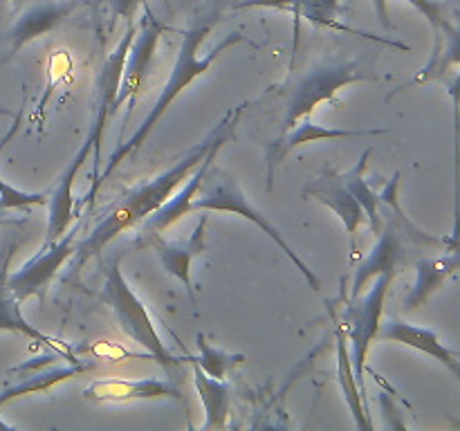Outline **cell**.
Returning <instances> with one entry per match:
<instances>
[{
  "label": "cell",
  "instance_id": "6da1fadb",
  "mask_svg": "<svg viewBox=\"0 0 460 431\" xmlns=\"http://www.w3.org/2000/svg\"><path fill=\"white\" fill-rule=\"evenodd\" d=\"M245 108L247 103H241V106L225 112L223 119L211 128V133L207 135L200 144H196L191 151L184 153L173 166L162 171L160 175L151 178L148 182L137 184V187H133L130 191L121 193V196L103 211V216L99 218V223L90 229L88 236L75 247L70 268L76 272V269H79L81 265L88 263L93 256L102 254L103 247H106L112 238L128 232V229L137 227L144 218H148L153 211L160 209V207L173 196L175 189L191 175V171L209 155L211 148L225 146V144L234 137V130H236Z\"/></svg>",
  "mask_w": 460,
  "mask_h": 431
},
{
  "label": "cell",
  "instance_id": "7a4b0ae2",
  "mask_svg": "<svg viewBox=\"0 0 460 431\" xmlns=\"http://www.w3.org/2000/svg\"><path fill=\"white\" fill-rule=\"evenodd\" d=\"M214 25H216V18H211V21H200V22H196V25L189 27V30L182 31V45H180L178 58H175L173 70H171L169 79H166V84H164V88H162L160 97H157L155 106L151 108V112H148L146 119L142 121V126H139V128L135 130V133L130 135L124 144H119V146L115 148V153H112L111 160H108L106 169L99 173V182H97L99 187L103 184V180L111 178L112 171H115L117 166L126 160V157L133 155V153L137 151L144 142H146L148 135H151L153 128L160 124V119L164 117V112L169 110L171 103H173L175 99L182 94L184 88H189V85H191L198 76H202L205 72H209V67L218 61L220 54H223L225 49H229L232 45L247 40L241 31H234V34L225 36V39L220 40V43L216 45V48L211 49L207 57H200V45L205 43L207 34L214 30Z\"/></svg>",
  "mask_w": 460,
  "mask_h": 431
},
{
  "label": "cell",
  "instance_id": "3957f363",
  "mask_svg": "<svg viewBox=\"0 0 460 431\" xmlns=\"http://www.w3.org/2000/svg\"><path fill=\"white\" fill-rule=\"evenodd\" d=\"M102 299L111 305V310L115 312L117 323H119L121 330L135 341V344L142 346L148 353V359L160 364L166 371L169 380H182L184 375V359L178 355L171 353L169 348L162 341L160 332H157L155 323H153L151 314H148L146 305L133 292V287L126 283L124 274H121V256L117 254L112 259L111 268L106 269V281H103Z\"/></svg>",
  "mask_w": 460,
  "mask_h": 431
},
{
  "label": "cell",
  "instance_id": "277c9868",
  "mask_svg": "<svg viewBox=\"0 0 460 431\" xmlns=\"http://www.w3.org/2000/svg\"><path fill=\"white\" fill-rule=\"evenodd\" d=\"M193 209L196 211H229V214H238L243 218H247L250 223H254L256 227L261 229L263 233H268L274 242L283 250V254L296 265L301 274H304L305 281L310 283L313 290H319L322 287V281L314 277L313 269L305 265V260L292 250L290 242L283 238V233L279 232L277 224L268 218V216L261 214L254 205H252L250 198L245 196L243 191L241 182L236 180V175L229 173L227 169H220V166H209L207 175L202 178L200 189H198V200H193Z\"/></svg>",
  "mask_w": 460,
  "mask_h": 431
},
{
  "label": "cell",
  "instance_id": "5b68a950",
  "mask_svg": "<svg viewBox=\"0 0 460 431\" xmlns=\"http://www.w3.org/2000/svg\"><path fill=\"white\" fill-rule=\"evenodd\" d=\"M377 75L367 58L355 61H328L313 67L308 75L301 76L286 88V115H283L281 133L286 135L296 121L313 115L314 108L323 101H335L337 92L346 85L359 84V81H376Z\"/></svg>",
  "mask_w": 460,
  "mask_h": 431
},
{
  "label": "cell",
  "instance_id": "8992f818",
  "mask_svg": "<svg viewBox=\"0 0 460 431\" xmlns=\"http://www.w3.org/2000/svg\"><path fill=\"white\" fill-rule=\"evenodd\" d=\"M395 274L386 272L376 277L367 295H359L358 299L346 301L341 323H344L346 337L350 344V359H353L355 380L362 391L364 404H367V386H364V371H367V355L373 339H377V332L382 326V314H385V301L389 295V287L394 283Z\"/></svg>",
  "mask_w": 460,
  "mask_h": 431
},
{
  "label": "cell",
  "instance_id": "52a82bcc",
  "mask_svg": "<svg viewBox=\"0 0 460 431\" xmlns=\"http://www.w3.org/2000/svg\"><path fill=\"white\" fill-rule=\"evenodd\" d=\"M135 34H137V27L130 25L126 30V34L121 36V40L117 43V48L112 49V54H108V58L103 61L102 70H99L97 79V103H94V119L93 126H90V137L94 142V173H93V184H90V191L85 193L84 202H93L94 196L99 191V173H102V144L103 135H106V124L112 115H115V97L117 90H119L121 72H124L126 57H128L130 43H133Z\"/></svg>",
  "mask_w": 460,
  "mask_h": 431
},
{
  "label": "cell",
  "instance_id": "ba28073f",
  "mask_svg": "<svg viewBox=\"0 0 460 431\" xmlns=\"http://www.w3.org/2000/svg\"><path fill=\"white\" fill-rule=\"evenodd\" d=\"M75 247L76 229H72V232L63 233L57 242H49V245L40 247L39 254L27 260V263H22L16 272H9L7 283L13 295H16V299L21 303L25 299H30V296H39L43 301L45 295H48L49 281L57 277L63 263L67 259H72Z\"/></svg>",
  "mask_w": 460,
  "mask_h": 431
},
{
  "label": "cell",
  "instance_id": "9c48e42d",
  "mask_svg": "<svg viewBox=\"0 0 460 431\" xmlns=\"http://www.w3.org/2000/svg\"><path fill=\"white\" fill-rule=\"evenodd\" d=\"M162 31H164V25L157 22L151 16V12H146V21L142 22L139 31L135 34L133 43H130L128 57H126L124 63V72H121L119 90H117L115 97V108H112L117 112L121 106H126V119L133 112L135 101L139 97V90L144 88V81H146L148 70L153 66V57H155Z\"/></svg>",
  "mask_w": 460,
  "mask_h": 431
},
{
  "label": "cell",
  "instance_id": "30bf717a",
  "mask_svg": "<svg viewBox=\"0 0 460 431\" xmlns=\"http://www.w3.org/2000/svg\"><path fill=\"white\" fill-rule=\"evenodd\" d=\"M376 135H389L386 128H328V126L314 124L310 117L296 121L286 135H279L277 139L265 148V178H268V189H274V173L277 166L295 151L296 146L308 142H319V139H350V137H376Z\"/></svg>",
  "mask_w": 460,
  "mask_h": 431
},
{
  "label": "cell",
  "instance_id": "8fae6325",
  "mask_svg": "<svg viewBox=\"0 0 460 431\" xmlns=\"http://www.w3.org/2000/svg\"><path fill=\"white\" fill-rule=\"evenodd\" d=\"M301 198L310 200H319L322 205H326L328 209L335 211L340 216V220L344 223L346 233L350 238V250L355 251L358 247V229L364 223L367 214H364L362 205L358 202V198L349 191L341 173L332 171L331 166H323L304 189H301Z\"/></svg>",
  "mask_w": 460,
  "mask_h": 431
},
{
  "label": "cell",
  "instance_id": "7c38bea8",
  "mask_svg": "<svg viewBox=\"0 0 460 431\" xmlns=\"http://www.w3.org/2000/svg\"><path fill=\"white\" fill-rule=\"evenodd\" d=\"M223 146H216L211 148L209 155L205 157V160L200 162V164L196 166V169L191 171V175H189L187 184H184L180 191H173V196L169 198V200L164 202V205L160 207V209L153 211L148 218H144L142 223H139V232H137V245L144 247L146 245L151 238L155 236H162V233L166 232V229L171 227V224H175L178 220H182L184 216L193 214V198L198 196V189H200L202 184V178L207 175V171H209V166L214 164L216 155H218V151Z\"/></svg>",
  "mask_w": 460,
  "mask_h": 431
},
{
  "label": "cell",
  "instance_id": "4fadbf2b",
  "mask_svg": "<svg viewBox=\"0 0 460 431\" xmlns=\"http://www.w3.org/2000/svg\"><path fill=\"white\" fill-rule=\"evenodd\" d=\"M18 250V241H7L0 250V330L4 332H16V335L30 337L31 341L40 346H48L54 355H61L67 362H76L75 355L70 353L67 346H61L58 341H54L52 337H48L45 332H40L39 328L31 326L21 312V301L16 299V295L9 287L7 277H9V265H12L13 254Z\"/></svg>",
  "mask_w": 460,
  "mask_h": 431
},
{
  "label": "cell",
  "instance_id": "5bb4252c",
  "mask_svg": "<svg viewBox=\"0 0 460 431\" xmlns=\"http://www.w3.org/2000/svg\"><path fill=\"white\" fill-rule=\"evenodd\" d=\"M75 0H52V3H40L34 4L31 9H27L12 27L3 34L0 45H4V54L0 58V66H4L7 61H12L27 43L40 39V36L49 34L52 30H57L58 22L63 18L70 16V12L75 9Z\"/></svg>",
  "mask_w": 460,
  "mask_h": 431
},
{
  "label": "cell",
  "instance_id": "9a60e30c",
  "mask_svg": "<svg viewBox=\"0 0 460 431\" xmlns=\"http://www.w3.org/2000/svg\"><path fill=\"white\" fill-rule=\"evenodd\" d=\"M207 223H209V216H200L198 220L196 229L189 233V238L180 242H169L164 241L162 236L151 238L144 247H153L160 256L162 268L166 269V274L178 281H182L184 290H187L189 301L193 305V312L198 314V299H196V290H193V281H191V263L196 256H200L202 251L207 250Z\"/></svg>",
  "mask_w": 460,
  "mask_h": 431
},
{
  "label": "cell",
  "instance_id": "2e32d148",
  "mask_svg": "<svg viewBox=\"0 0 460 431\" xmlns=\"http://www.w3.org/2000/svg\"><path fill=\"white\" fill-rule=\"evenodd\" d=\"M94 148L93 137L90 133L85 135L84 144L79 146V151L75 153L70 162H67L66 171L61 173L58 182L54 184L52 193L48 196V229H45L43 245L49 242H57L63 233L67 232V224L75 218V196H72V184H75L76 175H79L81 166H84L88 153Z\"/></svg>",
  "mask_w": 460,
  "mask_h": 431
},
{
  "label": "cell",
  "instance_id": "e0dca14e",
  "mask_svg": "<svg viewBox=\"0 0 460 431\" xmlns=\"http://www.w3.org/2000/svg\"><path fill=\"white\" fill-rule=\"evenodd\" d=\"M90 402H133V400H184L173 380H94L84 389Z\"/></svg>",
  "mask_w": 460,
  "mask_h": 431
},
{
  "label": "cell",
  "instance_id": "ac0fdd59",
  "mask_svg": "<svg viewBox=\"0 0 460 431\" xmlns=\"http://www.w3.org/2000/svg\"><path fill=\"white\" fill-rule=\"evenodd\" d=\"M328 314H331L332 323H335V346H337V382H340V389L344 393L346 404H349L350 413H353V422L358 429L368 431L373 429V422L368 418V409L364 404L362 391H359L358 380H355L353 371V359H350L349 350V337H346L344 323H341V317H337L335 305L328 301Z\"/></svg>",
  "mask_w": 460,
  "mask_h": 431
},
{
  "label": "cell",
  "instance_id": "d6986e66",
  "mask_svg": "<svg viewBox=\"0 0 460 431\" xmlns=\"http://www.w3.org/2000/svg\"><path fill=\"white\" fill-rule=\"evenodd\" d=\"M400 250H402V242H400V232L391 223H386L382 227V232L377 233V242L371 250V254L362 260L358 269H355L353 286H350V296L349 299H358L364 292V287L371 286L373 278L380 277V274H395L398 268Z\"/></svg>",
  "mask_w": 460,
  "mask_h": 431
},
{
  "label": "cell",
  "instance_id": "ffe728a7",
  "mask_svg": "<svg viewBox=\"0 0 460 431\" xmlns=\"http://www.w3.org/2000/svg\"><path fill=\"white\" fill-rule=\"evenodd\" d=\"M460 269V247H449L447 254L436 259H422L416 263V283L404 299V310H416L431 299Z\"/></svg>",
  "mask_w": 460,
  "mask_h": 431
},
{
  "label": "cell",
  "instance_id": "44dd1931",
  "mask_svg": "<svg viewBox=\"0 0 460 431\" xmlns=\"http://www.w3.org/2000/svg\"><path fill=\"white\" fill-rule=\"evenodd\" d=\"M191 373L193 386H196L202 409H205V422L200 425V429H225L229 418V404H232V389H229V384L225 380L207 375L193 359Z\"/></svg>",
  "mask_w": 460,
  "mask_h": 431
},
{
  "label": "cell",
  "instance_id": "7402d4cb",
  "mask_svg": "<svg viewBox=\"0 0 460 431\" xmlns=\"http://www.w3.org/2000/svg\"><path fill=\"white\" fill-rule=\"evenodd\" d=\"M456 66H460V13L456 22H447L443 34L436 39L434 54H431L429 61L425 63V67H422L411 81L400 85L398 92L411 88V85H422V84H429V81L443 79V76Z\"/></svg>",
  "mask_w": 460,
  "mask_h": 431
},
{
  "label": "cell",
  "instance_id": "603a6c76",
  "mask_svg": "<svg viewBox=\"0 0 460 431\" xmlns=\"http://www.w3.org/2000/svg\"><path fill=\"white\" fill-rule=\"evenodd\" d=\"M90 368H93L90 364H84V362H79V359H76V362H70L67 366L52 368V371H43V373H36V375L22 377L21 382H16V384H12V386H7V389L0 391V407H3V404H7V402H12V400L21 398V395L49 391L54 384H58V382H63V380H75L76 375H81V373H88ZM0 429L12 431L13 427L0 420Z\"/></svg>",
  "mask_w": 460,
  "mask_h": 431
},
{
  "label": "cell",
  "instance_id": "cb8c5ba5",
  "mask_svg": "<svg viewBox=\"0 0 460 431\" xmlns=\"http://www.w3.org/2000/svg\"><path fill=\"white\" fill-rule=\"evenodd\" d=\"M371 153H373V146H368L367 151L359 155V160L355 162L353 169L341 173V178H344L349 191L353 193V196L358 198L359 205H362L364 214H367L368 223H371V232L377 236V233L382 232V227H385V220H382V214H380V196H377V193L368 187L367 180H364V171H367Z\"/></svg>",
  "mask_w": 460,
  "mask_h": 431
},
{
  "label": "cell",
  "instance_id": "d4e9b609",
  "mask_svg": "<svg viewBox=\"0 0 460 431\" xmlns=\"http://www.w3.org/2000/svg\"><path fill=\"white\" fill-rule=\"evenodd\" d=\"M398 187H400V173H395L389 182L385 184V191L377 193L380 196V207H389L391 216L394 218L389 220L400 233H409L416 242H422V245H447V238H434L429 233H425L422 229H418L416 224L409 220V216H404L402 207L398 202Z\"/></svg>",
  "mask_w": 460,
  "mask_h": 431
},
{
  "label": "cell",
  "instance_id": "484cf974",
  "mask_svg": "<svg viewBox=\"0 0 460 431\" xmlns=\"http://www.w3.org/2000/svg\"><path fill=\"white\" fill-rule=\"evenodd\" d=\"M292 16H295V49L299 43V22L301 18L310 21L319 27H337V30H349V27L337 22L340 13V0H295L292 4Z\"/></svg>",
  "mask_w": 460,
  "mask_h": 431
},
{
  "label": "cell",
  "instance_id": "4316f807",
  "mask_svg": "<svg viewBox=\"0 0 460 431\" xmlns=\"http://www.w3.org/2000/svg\"><path fill=\"white\" fill-rule=\"evenodd\" d=\"M198 348H200V355L198 357H189L211 377H218V380H225L229 373L234 371L236 366H241L243 362L247 359V355L243 353H227V350H220L216 346H211L207 341V337L202 332H198Z\"/></svg>",
  "mask_w": 460,
  "mask_h": 431
},
{
  "label": "cell",
  "instance_id": "83f0119b",
  "mask_svg": "<svg viewBox=\"0 0 460 431\" xmlns=\"http://www.w3.org/2000/svg\"><path fill=\"white\" fill-rule=\"evenodd\" d=\"M21 117H22V108L16 112V119H13L12 130L3 137L0 142V151H3L4 144L13 137V133L18 130V124H21ZM0 200L4 202V209H30V207L36 205H48V193H30V191H22V189H16L13 184L4 182L0 178Z\"/></svg>",
  "mask_w": 460,
  "mask_h": 431
},
{
  "label": "cell",
  "instance_id": "f1b7e54d",
  "mask_svg": "<svg viewBox=\"0 0 460 431\" xmlns=\"http://www.w3.org/2000/svg\"><path fill=\"white\" fill-rule=\"evenodd\" d=\"M407 3H411L413 7L418 9V12L422 13V16L429 21L431 30H434L436 39H438L440 34H443L445 25H447V18H445V7L440 3H436V0H407Z\"/></svg>",
  "mask_w": 460,
  "mask_h": 431
},
{
  "label": "cell",
  "instance_id": "f546056e",
  "mask_svg": "<svg viewBox=\"0 0 460 431\" xmlns=\"http://www.w3.org/2000/svg\"><path fill=\"white\" fill-rule=\"evenodd\" d=\"M380 407H382V416H385L386 420V427H391V429H407V425H404L402 418H400L398 409H395V402L391 400L389 393H380Z\"/></svg>",
  "mask_w": 460,
  "mask_h": 431
},
{
  "label": "cell",
  "instance_id": "4dcf8cb0",
  "mask_svg": "<svg viewBox=\"0 0 460 431\" xmlns=\"http://www.w3.org/2000/svg\"><path fill=\"white\" fill-rule=\"evenodd\" d=\"M295 0H243L236 4V9H279V12H292Z\"/></svg>",
  "mask_w": 460,
  "mask_h": 431
},
{
  "label": "cell",
  "instance_id": "1f68e13d",
  "mask_svg": "<svg viewBox=\"0 0 460 431\" xmlns=\"http://www.w3.org/2000/svg\"><path fill=\"white\" fill-rule=\"evenodd\" d=\"M373 7H376V13L382 25L394 27V22L389 21V0H373Z\"/></svg>",
  "mask_w": 460,
  "mask_h": 431
},
{
  "label": "cell",
  "instance_id": "d6a6232c",
  "mask_svg": "<svg viewBox=\"0 0 460 431\" xmlns=\"http://www.w3.org/2000/svg\"><path fill=\"white\" fill-rule=\"evenodd\" d=\"M445 368H447L449 373H452L454 377H456V380L460 382V353H456V355H452V357L447 359V362L443 364Z\"/></svg>",
  "mask_w": 460,
  "mask_h": 431
},
{
  "label": "cell",
  "instance_id": "836d02e7",
  "mask_svg": "<svg viewBox=\"0 0 460 431\" xmlns=\"http://www.w3.org/2000/svg\"><path fill=\"white\" fill-rule=\"evenodd\" d=\"M0 115H3V117H12V115H13V112H12V110H9V108L0 106Z\"/></svg>",
  "mask_w": 460,
  "mask_h": 431
},
{
  "label": "cell",
  "instance_id": "e575fe53",
  "mask_svg": "<svg viewBox=\"0 0 460 431\" xmlns=\"http://www.w3.org/2000/svg\"><path fill=\"white\" fill-rule=\"evenodd\" d=\"M4 209V202L3 200H0V211H3Z\"/></svg>",
  "mask_w": 460,
  "mask_h": 431
}]
</instances>
